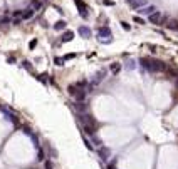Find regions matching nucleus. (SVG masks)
<instances>
[{"label": "nucleus", "instance_id": "obj_1", "mask_svg": "<svg viewBox=\"0 0 178 169\" xmlns=\"http://www.w3.org/2000/svg\"><path fill=\"white\" fill-rule=\"evenodd\" d=\"M168 65L161 60H156V59H151V65H150V72H166Z\"/></svg>", "mask_w": 178, "mask_h": 169}, {"label": "nucleus", "instance_id": "obj_2", "mask_svg": "<svg viewBox=\"0 0 178 169\" xmlns=\"http://www.w3.org/2000/svg\"><path fill=\"white\" fill-rule=\"evenodd\" d=\"M79 121L84 124V126H91V127H96V121H94V117L93 116H88L86 112H82V114H79Z\"/></svg>", "mask_w": 178, "mask_h": 169}, {"label": "nucleus", "instance_id": "obj_3", "mask_svg": "<svg viewBox=\"0 0 178 169\" xmlns=\"http://www.w3.org/2000/svg\"><path fill=\"white\" fill-rule=\"evenodd\" d=\"M76 2V5H77V9H79V15L82 17V19H88L89 17V14H88V5L84 4L82 0H74Z\"/></svg>", "mask_w": 178, "mask_h": 169}, {"label": "nucleus", "instance_id": "obj_4", "mask_svg": "<svg viewBox=\"0 0 178 169\" xmlns=\"http://www.w3.org/2000/svg\"><path fill=\"white\" fill-rule=\"evenodd\" d=\"M77 32H79V35L82 37V39H91V35H93L91 29H89V27H86V25H81V27L77 29Z\"/></svg>", "mask_w": 178, "mask_h": 169}, {"label": "nucleus", "instance_id": "obj_5", "mask_svg": "<svg viewBox=\"0 0 178 169\" xmlns=\"http://www.w3.org/2000/svg\"><path fill=\"white\" fill-rule=\"evenodd\" d=\"M161 14H160V12L158 10H155L151 14V15H148V20L151 22V24H155V25H160V20H161Z\"/></svg>", "mask_w": 178, "mask_h": 169}, {"label": "nucleus", "instance_id": "obj_6", "mask_svg": "<svg viewBox=\"0 0 178 169\" xmlns=\"http://www.w3.org/2000/svg\"><path fill=\"white\" fill-rule=\"evenodd\" d=\"M74 109L77 111L79 114H82L88 111V104L84 102V101H76V104H74Z\"/></svg>", "mask_w": 178, "mask_h": 169}, {"label": "nucleus", "instance_id": "obj_7", "mask_svg": "<svg viewBox=\"0 0 178 169\" xmlns=\"http://www.w3.org/2000/svg\"><path fill=\"white\" fill-rule=\"evenodd\" d=\"M106 77V72L104 70H99V72H96V76H94V79H93V86H96V84H99L103 79Z\"/></svg>", "mask_w": 178, "mask_h": 169}, {"label": "nucleus", "instance_id": "obj_8", "mask_svg": "<svg viewBox=\"0 0 178 169\" xmlns=\"http://www.w3.org/2000/svg\"><path fill=\"white\" fill-rule=\"evenodd\" d=\"M156 10V7H153V5H148V7H145V9H140V14H141V15H151L153 12Z\"/></svg>", "mask_w": 178, "mask_h": 169}, {"label": "nucleus", "instance_id": "obj_9", "mask_svg": "<svg viewBox=\"0 0 178 169\" xmlns=\"http://www.w3.org/2000/svg\"><path fill=\"white\" fill-rule=\"evenodd\" d=\"M86 96H88V92H86V91H82V89H77V91H76V94H74V99H76V101H84V99H86Z\"/></svg>", "mask_w": 178, "mask_h": 169}, {"label": "nucleus", "instance_id": "obj_10", "mask_svg": "<svg viewBox=\"0 0 178 169\" xmlns=\"http://www.w3.org/2000/svg\"><path fill=\"white\" fill-rule=\"evenodd\" d=\"M111 30H109V27H101L99 29V37L103 39V37H108V39H111Z\"/></svg>", "mask_w": 178, "mask_h": 169}, {"label": "nucleus", "instance_id": "obj_11", "mask_svg": "<svg viewBox=\"0 0 178 169\" xmlns=\"http://www.w3.org/2000/svg\"><path fill=\"white\" fill-rule=\"evenodd\" d=\"M46 2H47V0H32V7H34V10H41L42 7L46 5Z\"/></svg>", "mask_w": 178, "mask_h": 169}, {"label": "nucleus", "instance_id": "obj_12", "mask_svg": "<svg viewBox=\"0 0 178 169\" xmlns=\"http://www.w3.org/2000/svg\"><path fill=\"white\" fill-rule=\"evenodd\" d=\"M74 39V32H71V30H66L62 34V37H61V40L62 42H71Z\"/></svg>", "mask_w": 178, "mask_h": 169}, {"label": "nucleus", "instance_id": "obj_13", "mask_svg": "<svg viewBox=\"0 0 178 169\" xmlns=\"http://www.w3.org/2000/svg\"><path fill=\"white\" fill-rule=\"evenodd\" d=\"M109 154H111V151H109L108 147H101V149H99V156H101V159H103V161H108Z\"/></svg>", "mask_w": 178, "mask_h": 169}, {"label": "nucleus", "instance_id": "obj_14", "mask_svg": "<svg viewBox=\"0 0 178 169\" xmlns=\"http://www.w3.org/2000/svg\"><path fill=\"white\" fill-rule=\"evenodd\" d=\"M66 20H57L56 24H54V30H62V29H66Z\"/></svg>", "mask_w": 178, "mask_h": 169}, {"label": "nucleus", "instance_id": "obj_15", "mask_svg": "<svg viewBox=\"0 0 178 169\" xmlns=\"http://www.w3.org/2000/svg\"><path fill=\"white\" fill-rule=\"evenodd\" d=\"M34 7H29V9H25V10H24V15H22V19H30L32 15H34Z\"/></svg>", "mask_w": 178, "mask_h": 169}, {"label": "nucleus", "instance_id": "obj_16", "mask_svg": "<svg viewBox=\"0 0 178 169\" xmlns=\"http://www.w3.org/2000/svg\"><path fill=\"white\" fill-rule=\"evenodd\" d=\"M166 27L170 29V30H178V22L177 20H168Z\"/></svg>", "mask_w": 178, "mask_h": 169}, {"label": "nucleus", "instance_id": "obj_17", "mask_svg": "<svg viewBox=\"0 0 178 169\" xmlns=\"http://www.w3.org/2000/svg\"><path fill=\"white\" fill-rule=\"evenodd\" d=\"M111 72H113V74H118V72L121 70V64H118V62H114V64H111Z\"/></svg>", "mask_w": 178, "mask_h": 169}, {"label": "nucleus", "instance_id": "obj_18", "mask_svg": "<svg viewBox=\"0 0 178 169\" xmlns=\"http://www.w3.org/2000/svg\"><path fill=\"white\" fill-rule=\"evenodd\" d=\"M135 67H136V64H135V60H133V59H130V60L126 62V69H128V70H133Z\"/></svg>", "mask_w": 178, "mask_h": 169}, {"label": "nucleus", "instance_id": "obj_19", "mask_svg": "<svg viewBox=\"0 0 178 169\" xmlns=\"http://www.w3.org/2000/svg\"><path fill=\"white\" fill-rule=\"evenodd\" d=\"M131 4H133V7H143L146 4V0H133Z\"/></svg>", "mask_w": 178, "mask_h": 169}, {"label": "nucleus", "instance_id": "obj_20", "mask_svg": "<svg viewBox=\"0 0 178 169\" xmlns=\"http://www.w3.org/2000/svg\"><path fill=\"white\" fill-rule=\"evenodd\" d=\"M20 65L24 67L25 70H29V72L32 70V65H30V62H29V60H22V64H20Z\"/></svg>", "mask_w": 178, "mask_h": 169}, {"label": "nucleus", "instance_id": "obj_21", "mask_svg": "<svg viewBox=\"0 0 178 169\" xmlns=\"http://www.w3.org/2000/svg\"><path fill=\"white\" fill-rule=\"evenodd\" d=\"M54 62H56V65H64V64H66V60H64V59H61V57H56V59H54Z\"/></svg>", "mask_w": 178, "mask_h": 169}, {"label": "nucleus", "instance_id": "obj_22", "mask_svg": "<svg viewBox=\"0 0 178 169\" xmlns=\"http://www.w3.org/2000/svg\"><path fill=\"white\" fill-rule=\"evenodd\" d=\"M37 159H39V161H44V159H46L44 157V151H42L41 147L37 149Z\"/></svg>", "mask_w": 178, "mask_h": 169}, {"label": "nucleus", "instance_id": "obj_23", "mask_svg": "<svg viewBox=\"0 0 178 169\" xmlns=\"http://www.w3.org/2000/svg\"><path fill=\"white\" fill-rule=\"evenodd\" d=\"M67 91H69V94H71V96H74V94H76V91H77V87L72 84V86H69V87H67Z\"/></svg>", "mask_w": 178, "mask_h": 169}, {"label": "nucleus", "instance_id": "obj_24", "mask_svg": "<svg viewBox=\"0 0 178 169\" xmlns=\"http://www.w3.org/2000/svg\"><path fill=\"white\" fill-rule=\"evenodd\" d=\"M133 20L136 22V24H141V25H143V24H145V20H143L141 17H138V15H135V17H133Z\"/></svg>", "mask_w": 178, "mask_h": 169}, {"label": "nucleus", "instance_id": "obj_25", "mask_svg": "<svg viewBox=\"0 0 178 169\" xmlns=\"http://www.w3.org/2000/svg\"><path fill=\"white\" fill-rule=\"evenodd\" d=\"M35 47H37V40L34 39V40H30V42H29V49L32 50V49H35Z\"/></svg>", "mask_w": 178, "mask_h": 169}, {"label": "nucleus", "instance_id": "obj_26", "mask_svg": "<svg viewBox=\"0 0 178 169\" xmlns=\"http://www.w3.org/2000/svg\"><path fill=\"white\" fill-rule=\"evenodd\" d=\"M103 4L108 5V7H114V2H113V0H103Z\"/></svg>", "mask_w": 178, "mask_h": 169}, {"label": "nucleus", "instance_id": "obj_27", "mask_svg": "<svg viewBox=\"0 0 178 169\" xmlns=\"http://www.w3.org/2000/svg\"><path fill=\"white\" fill-rule=\"evenodd\" d=\"M168 20H170L168 17H161V20H160V25H166V24H168Z\"/></svg>", "mask_w": 178, "mask_h": 169}, {"label": "nucleus", "instance_id": "obj_28", "mask_svg": "<svg viewBox=\"0 0 178 169\" xmlns=\"http://www.w3.org/2000/svg\"><path fill=\"white\" fill-rule=\"evenodd\" d=\"M10 22H12L10 17H5V19H2V20H0V24H10Z\"/></svg>", "mask_w": 178, "mask_h": 169}, {"label": "nucleus", "instance_id": "obj_29", "mask_svg": "<svg viewBox=\"0 0 178 169\" xmlns=\"http://www.w3.org/2000/svg\"><path fill=\"white\" fill-rule=\"evenodd\" d=\"M121 27H123V29H124V30H131V27L128 25V24H126V22H121Z\"/></svg>", "mask_w": 178, "mask_h": 169}, {"label": "nucleus", "instance_id": "obj_30", "mask_svg": "<svg viewBox=\"0 0 178 169\" xmlns=\"http://www.w3.org/2000/svg\"><path fill=\"white\" fill-rule=\"evenodd\" d=\"M76 57V54H67V55L64 57V60H71V59H74Z\"/></svg>", "mask_w": 178, "mask_h": 169}, {"label": "nucleus", "instance_id": "obj_31", "mask_svg": "<svg viewBox=\"0 0 178 169\" xmlns=\"http://www.w3.org/2000/svg\"><path fill=\"white\" fill-rule=\"evenodd\" d=\"M46 77H47V76H46V74H42V76H39V81H41V82H46V81H47Z\"/></svg>", "mask_w": 178, "mask_h": 169}, {"label": "nucleus", "instance_id": "obj_32", "mask_svg": "<svg viewBox=\"0 0 178 169\" xmlns=\"http://www.w3.org/2000/svg\"><path fill=\"white\" fill-rule=\"evenodd\" d=\"M46 169H52V163L51 161H46Z\"/></svg>", "mask_w": 178, "mask_h": 169}, {"label": "nucleus", "instance_id": "obj_33", "mask_svg": "<svg viewBox=\"0 0 178 169\" xmlns=\"http://www.w3.org/2000/svg\"><path fill=\"white\" fill-rule=\"evenodd\" d=\"M84 142H86V147H89V149H93V146H91V142H89L88 139L84 137Z\"/></svg>", "mask_w": 178, "mask_h": 169}, {"label": "nucleus", "instance_id": "obj_34", "mask_svg": "<svg viewBox=\"0 0 178 169\" xmlns=\"http://www.w3.org/2000/svg\"><path fill=\"white\" fill-rule=\"evenodd\" d=\"M128 2H130V4H131V2H133V0H128Z\"/></svg>", "mask_w": 178, "mask_h": 169}]
</instances>
